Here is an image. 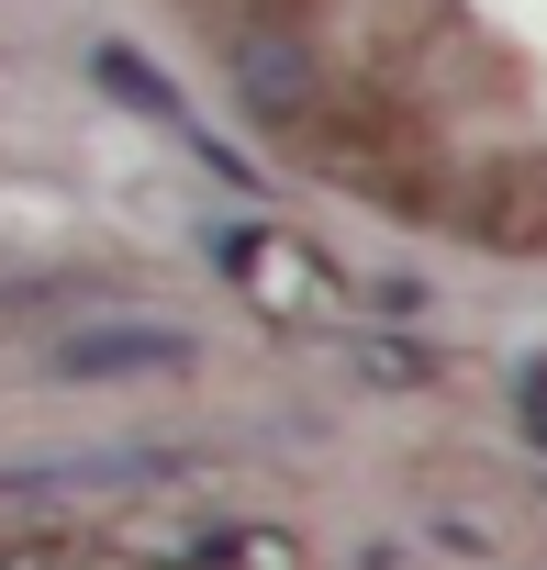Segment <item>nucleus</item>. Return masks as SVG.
I'll list each match as a JSON object with an SVG mask.
<instances>
[{"instance_id":"f257e3e1","label":"nucleus","mask_w":547,"mask_h":570,"mask_svg":"<svg viewBox=\"0 0 547 570\" xmlns=\"http://www.w3.org/2000/svg\"><path fill=\"white\" fill-rule=\"evenodd\" d=\"M223 90H235L246 124L291 135V146L325 124V57H314L291 23H235V35H223Z\"/></svg>"},{"instance_id":"f03ea898","label":"nucleus","mask_w":547,"mask_h":570,"mask_svg":"<svg viewBox=\"0 0 547 570\" xmlns=\"http://www.w3.org/2000/svg\"><path fill=\"white\" fill-rule=\"evenodd\" d=\"M190 358H201V336L168 314H101V325L57 336V381H179Z\"/></svg>"},{"instance_id":"7ed1b4c3","label":"nucleus","mask_w":547,"mask_h":570,"mask_svg":"<svg viewBox=\"0 0 547 570\" xmlns=\"http://www.w3.org/2000/svg\"><path fill=\"white\" fill-rule=\"evenodd\" d=\"M469 235H480V246L536 257V246H547V168H491V179H480V202H469Z\"/></svg>"},{"instance_id":"20e7f679","label":"nucleus","mask_w":547,"mask_h":570,"mask_svg":"<svg viewBox=\"0 0 547 570\" xmlns=\"http://www.w3.org/2000/svg\"><path fill=\"white\" fill-rule=\"evenodd\" d=\"M90 79H101L123 112H157V124H179V90H168V79H157L135 46H90Z\"/></svg>"},{"instance_id":"39448f33","label":"nucleus","mask_w":547,"mask_h":570,"mask_svg":"<svg viewBox=\"0 0 547 570\" xmlns=\"http://www.w3.org/2000/svg\"><path fill=\"white\" fill-rule=\"evenodd\" d=\"M358 358H369V381H391V392H402V381H425V370H414V347H391V336H369Z\"/></svg>"},{"instance_id":"423d86ee","label":"nucleus","mask_w":547,"mask_h":570,"mask_svg":"<svg viewBox=\"0 0 547 570\" xmlns=\"http://www.w3.org/2000/svg\"><path fill=\"white\" fill-rule=\"evenodd\" d=\"M246 12H257V23H291V35H302V12H314V0H246Z\"/></svg>"}]
</instances>
